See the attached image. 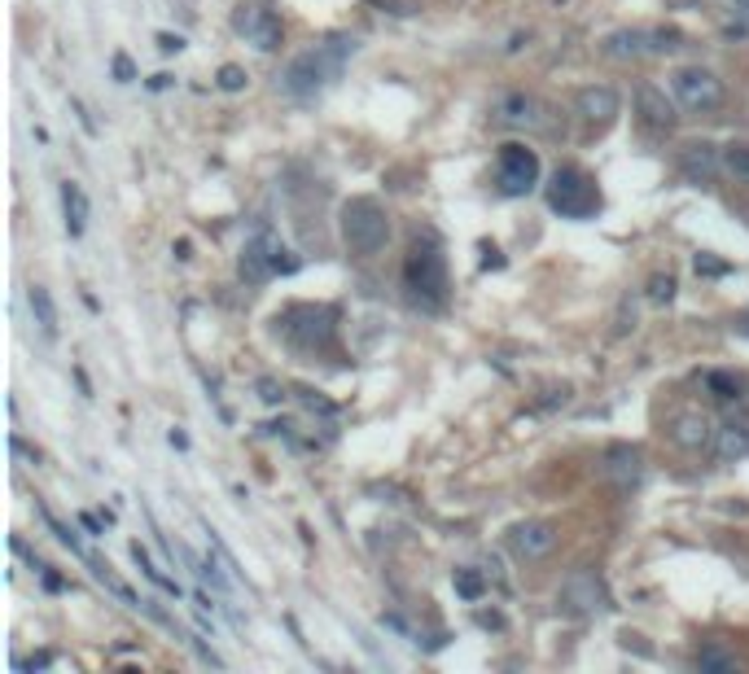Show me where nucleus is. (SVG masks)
Masks as SVG:
<instances>
[{
  "mask_svg": "<svg viewBox=\"0 0 749 674\" xmlns=\"http://www.w3.org/2000/svg\"><path fill=\"white\" fill-rule=\"evenodd\" d=\"M351 58H355V40L334 35V40H325V44H316V49L299 53V58L285 67V75H281V93L294 97V102H316L325 88H334V84L342 79V70H346Z\"/></svg>",
  "mask_w": 749,
  "mask_h": 674,
  "instance_id": "obj_1",
  "label": "nucleus"
},
{
  "mask_svg": "<svg viewBox=\"0 0 749 674\" xmlns=\"http://www.w3.org/2000/svg\"><path fill=\"white\" fill-rule=\"evenodd\" d=\"M404 285H408L412 303L425 306V311H439L447 303V259L434 233L416 236L408 263H404Z\"/></svg>",
  "mask_w": 749,
  "mask_h": 674,
  "instance_id": "obj_2",
  "label": "nucleus"
},
{
  "mask_svg": "<svg viewBox=\"0 0 749 674\" xmlns=\"http://www.w3.org/2000/svg\"><path fill=\"white\" fill-rule=\"evenodd\" d=\"M342 241H346L351 254H364V259L381 254L386 241H390V215L381 210V202L351 198V202L342 206Z\"/></svg>",
  "mask_w": 749,
  "mask_h": 674,
  "instance_id": "obj_3",
  "label": "nucleus"
},
{
  "mask_svg": "<svg viewBox=\"0 0 749 674\" xmlns=\"http://www.w3.org/2000/svg\"><path fill=\"white\" fill-rule=\"evenodd\" d=\"M290 271H299V254L281 241V233H272V228H259V233L245 241V250H241V280L263 285V280H272V276H290Z\"/></svg>",
  "mask_w": 749,
  "mask_h": 674,
  "instance_id": "obj_4",
  "label": "nucleus"
},
{
  "mask_svg": "<svg viewBox=\"0 0 749 674\" xmlns=\"http://www.w3.org/2000/svg\"><path fill=\"white\" fill-rule=\"evenodd\" d=\"M548 206L561 219H592L601 210V189L579 167H561L552 175V184H548Z\"/></svg>",
  "mask_w": 749,
  "mask_h": 674,
  "instance_id": "obj_5",
  "label": "nucleus"
},
{
  "mask_svg": "<svg viewBox=\"0 0 749 674\" xmlns=\"http://www.w3.org/2000/svg\"><path fill=\"white\" fill-rule=\"evenodd\" d=\"M334 311L329 306H294L285 311L276 324L285 329V337L299 346V350H329L334 346Z\"/></svg>",
  "mask_w": 749,
  "mask_h": 674,
  "instance_id": "obj_6",
  "label": "nucleus"
},
{
  "mask_svg": "<svg viewBox=\"0 0 749 674\" xmlns=\"http://www.w3.org/2000/svg\"><path fill=\"white\" fill-rule=\"evenodd\" d=\"M671 93H675V102H680L683 110L710 114V110L723 105V79L706 67H683L671 75Z\"/></svg>",
  "mask_w": 749,
  "mask_h": 674,
  "instance_id": "obj_7",
  "label": "nucleus"
},
{
  "mask_svg": "<svg viewBox=\"0 0 749 674\" xmlns=\"http://www.w3.org/2000/svg\"><path fill=\"white\" fill-rule=\"evenodd\" d=\"M495 180H500V193H509V198L531 193V189L539 184V154H535V149H526V145H517V140L500 145Z\"/></svg>",
  "mask_w": 749,
  "mask_h": 674,
  "instance_id": "obj_8",
  "label": "nucleus"
},
{
  "mask_svg": "<svg viewBox=\"0 0 749 674\" xmlns=\"http://www.w3.org/2000/svg\"><path fill=\"white\" fill-rule=\"evenodd\" d=\"M561 605L579 617H592V613H605L610 608V591L601 582L596 570H575L566 582H561Z\"/></svg>",
  "mask_w": 749,
  "mask_h": 674,
  "instance_id": "obj_9",
  "label": "nucleus"
},
{
  "mask_svg": "<svg viewBox=\"0 0 749 674\" xmlns=\"http://www.w3.org/2000/svg\"><path fill=\"white\" fill-rule=\"evenodd\" d=\"M233 31L245 40V44H254L259 53H272L281 49V18H276L272 9H263V4H241L237 13H233Z\"/></svg>",
  "mask_w": 749,
  "mask_h": 674,
  "instance_id": "obj_10",
  "label": "nucleus"
},
{
  "mask_svg": "<svg viewBox=\"0 0 749 674\" xmlns=\"http://www.w3.org/2000/svg\"><path fill=\"white\" fill-rule=\"evenodd\" d=\"M509 547L522 561H544L548 552L557 547V530L548 521H517L509 530Z\"/></svg>",
  "mask_w": 749,
  "mask_h": 674,
  "instance_id": "obj_11",
  "label": "nucleus"
},
{
  "mask_svg": "<svg viewBox=\"0 0 749 674\" xmlns=\"http://www.w3.org/2000/svg\"><path fill=\"white\" fill-rule=\"evenodd\" d=\"M605 477H610L618 491L640 486V477H645V456H640V447H627V442L610 447V451H605Z\"/></svg>",
  "mask_w": 749,
  "mask_h": 674,
  "instance_id": "obj_12",
  "label": "nucleus"
},
{
  "mask_svg": "<svg viewBox=\"0 0 749 674\" xmlns=\"http://www.w3.org/2000/svg\"><path fill=\"white\" fill-rule=\"evenodd\" d=\"M636 110H640V119H645L653 132H671V128L680 123L671 97H666L657 84H640V88H636Z\"/></svg>",
  "mask_w": 749,
  "mask_h": 674,
  "instance_id": "obj_13",
  "label": "nucleus"
},
{
  "mask_svg": "<svg viewBox=\"0 0 749 674\" xmlns=\"http://www.w3.org/2000/svg\"><path fill=\"white\" fill-rule=\"evenodd\" d=\"M605 53L618 58V62H631V58L657 53V40H653V31H645V27H622V31L605 35Z\"/></svg>",
  "mask_w": 749,
  "mask_h": 674,
  "instance_id": "obj_14",
  "label": "nucleus"
},
{
  "mask_svg": "<svg viewBox=\"0 0 749 674\" xmlns=\"http://www.w3.org/2000/svg\"><path fill=\"white\" fill-rule=\"evenodd\" d=\"M680 167L688 180H697V184H706V180H715V171L723 167V154H718L715 145H683L680 149Z\"/></svg>",
  "mask_w": 749,
  "mask_h": 674,
  "instance_id": "obj_15",
  "label": "nucleus"
},
{
  "mask_svg": "<svg viewBox=\"0 0 749 674\" xmlns=\"http://www.w3.org/2000/svg\"><path fill=\"white\" fill-rule=\"evenodd\" d=\"M715 451L718 460H741L749 456V416H727L715 430Z\"/></svg>",
  "mask_w": 749,
  "mask_h": 674,
  "instance_id": "obj_16",
  "label": "nucleus"
},
{
  "mask_svg": "<svg viewBox=\"0 0 749 674\" xmlns=\"http://www.w3.org/2000/svg\"><path fill=\"white\" fill-rule=\"evenodd\" d=\"M495 119L504 128H535L539 123V102L531 93H504L500 105H495Z\"/></svg>",
  "mask_w": 749,
  "mask_h": 674,
  "instance_id": "obj_17",
  "label": "nucleus"
},
{
  "mask_svg": "<svg viewBox=\"0 0 749 674\" xmlns=\"http://www.w3.org/2000/svg\"><path fill=\"white\" fill-rule=\"evenodd\" d=\"M575 105H579V114L587 119V123H610L613 114L622 110L618 93H613V88H605V84H601V88H596V84H592V88H583L579 97H575Z\"/></svg>",
  "mask_w": 749,
  "mask_h": 674,
  "instance_id": "obj_18",
  "label": "nucleus"
},
{
  "mask_svg": "<svg viewBox=\"0 0 749 674\" xmlns=\"http://www.w3.org/2000/svg\"><path fill=\"white\" fill-rule=\"evenodd\" d=\"M62 215H67V233L70 236H84L93 206H88V193H84L75 180H62Z\"/></svg>",
  "mask_w": 749,
  "mask_h": 674,
  "instance_id": "obj_19",
  "label": "nucleus"
},
{
  "mask_svg": "<svg viewBox=\"0 0 749 674\" xmlns=\"http://www.w3.org/2000/svg\"><path fill=\"white\" fill-rule=\"evenodd\" d=\"M671 434H675V442H680V447L697 451V447H706V442H710V421H706L701 412H683V416H675Z\"/></svg>",
  "mask_w": 749,
  "mask_h": 674,
  "instance_id": "obj_20",
  "label": "nucleus"
},
{
  "mask_svg": "<svg viewBox=\"0 0 749 674\" xmlns=\"http://www.w3.org/2000/svg\"><path fill=\"white\" fill-rule=\"evenodd\" d=\"M27 303H31V315H35V324H40V333L58 337V303H53V294H49L44 285H31V289H27Z\"/></svg>",
  "mask_w": 749,
  "mask_h": 674,
  "instance_id": "obj_21",
  "label": "nucleus"
},
{
  "mask_svg": "<svg viewBox=\"0 0 749 674\" xmlns=\"http://www.w3.org/2000/svg\"><path fill=\"white\" fill-rule=\"evenodd\" d=\"M692 666L706 674H736L741 670V661H736L732 652H723V648H701V652L692 657Z\"/></svg>",
  "mask_w": 749,
  "mask_h": 674,
  "instance_id": "obj_22",
  "label": "nucleus"
},
{
  "mask_svg": "<svg viewBox=\"0 0 749 674\" xmlns=\"http://www.w3.org/2000/svg\"><path fill=\"white\" fill-rule=\"evenodd\" d=\"M132 561H137V565H140V573H145V578H149L154 587H163L167 596H180V582H175V578H167V573L158 570V565L149 561V552H145L140 543H132Z\"/></svg>",
  "mask_w": 749,
  "mask_h": 674,
  "instance_id": "obj_23",
  "label": "nucleus"
},
{
  "mask_svg": "<svg viewBox=\"0 0 749 674\" xmlns=\"http://www.w3.org/2000/svg\"><path fill=\"white\" fill-rule=\"evenodd\" d=\"M706 386H710V395H715V399H727V404L745 395V381H741V377H732V372H710V377H706Z\"/></svg>",
  "mask_w": 749,
  "mask_h": 674,
  "instance_id": "obj_24",
  "label": "nucleus"
},
{
  "mask_svg": "<svg viewBox=\"0 0 749 674\" xmlns=\"http://www.w3.org/2000/svg\"><path fill=\"white\" fill-rule=\"evenodd\" d=\"M723 171H727L732 180L749 184V145H727V149H723Z\"/></svg>",
  "mask_w": 749,
  "mask_h": 674,
  "instance_id": "obj_25",
  "label": "nucleus"
},
{
  "mask_svg": "<svg viewBox=\"0 0 749 674\" xmlns=\"http://www.w3.org/2000/svg\"><path fill=\"white\" fill-rule=\"evenodd\" d=\"M723 9H727V35L736 40V35H749V0H718Z\"/></svg>",
  "mask_w": 749,
  "mask_h": 674,
  "instance_id": "obj_26",
  "label": "nucleus"
},
{
  "mask_svg": "<svg viewBox=\"0 0 749 674\" xmlns=\"http://www.w3.org/2000/svg\"><path fill=\"white\" fill-rule=\"evenodd\" d=\"M456 591L465 596V600H482V591H486V578L477 570H456Z\"/></svg>",
  "mask_w": 749,
  "mask_h": 674,
  "instance_id": "obj_27",
  "label": "nucleus"
},
{
  "mask_svg": "<svg viewBox=\"0 0 749 674\" xmlns=\"http://www.w3.org/2000/svg\"><path fill=\"white\" fill-rule=\"evenodd\" d=\"M219 88H224V93H241V88H245V70H241V67H224V70H219Z\"/></svg>",
  "mask_w": 749,
  "mask_h": 674,
  "instance_id": "obj_28",
  "label": "nucleus"
},
{
  "mask_svg": "<svg viewBox=\"0 0 749 674\" xmlns=\"http://www.w3.org/2000/svg\"><path fill=\"white\" fill-rule=\"evenodd\" d=\"M653 303H671V294H675V280L671 276H653Z\"/></svg>",
  "mask_w": 749,
  "mask_h": 674,
  "instance_id": "obj_29",
  "label": "nucleus"
},
{
  "mask_svg": "<svg viewBox=\"0 0 749 674\" xmlns=\"http://www.w3.org/2000/svg\"><path fill=\"white\" fill-rule=\"evenodd\" d=\"M114 75H119V84H132V79H137V70H132V62H128L123 53L114 58Z\"/></svg>",
  "mask_w": 749,
  "mask_h": 674,
  "instance_id": "obj_30",
  "label": "nucleus"
},
{
  "mask_svg": "<svg viewBox=\"0 0 749 674\" xmlns=\"http://www.w3.org/2000/svg\"><path fill=\"white\" fill-rule=\"evenodd\" d=\"M697 271H706V276H723V263H718V259H706V254H697Z\"/></svg>",
  "mask_w": 749,
  "mask_h": 674,
  "instance_id": "obj_31",
  "label": "nucleus"
},
{
  "mask_svg": "<svg viewBox=\"0 0 749 674\" xmlns=\"http://www.w3.org/2000/svg\"><path fill=\"white\" fill-rule=\"evenodd\" d=\"M158 49H163V53H180V49H184V40H180V35H158Z\"/></svg>",
  "mask_w": 749,
  "mask_h": 674,
  "instance_id": "obj_32",
  "label": "nucleus"
},
{
  "mask_svg": "<svg viewBox=\"0 0 749 674\" xmlns=\"http://www.w3.org/2000/svg\"><path fill=\"white\" fill-rule=\"evenodd\" d=\"M477 626H504L500 613H477Z\"/></svg>",
  "mask_w": 749,
  "mask_h": 674,
  "instance_id": "obj_33",
  "label": "nucleus"
},
{
  "mask_svg": "<svg viewBox=\"0 0 749 674\" xmlns=\"http://www.w3.org/2000/svg\"><path fill=\"white\" fill-rule=\"evenodd\" d=\"M259 390H263V404H276V399H281V390H276L272 381H263V386H259Z\"/></svg>",
  "mask_w": 749,
  "mask_h": 674,
  "instance_id": "obj_34",
  "label": "nucleus"
},
{
  "mask_svg": "<svg viewBox=\"0 0 749 674\" xmlns=\"http://www.w3.org/2000/svg\"><path fill=\"white\" fill-rule=\"evenodd\" d=\"M482 268H504V259H500L495 250H486V259H482Z\"/></svg>",
  "mask_w": 749,
  "mask_h": 674,
  "instance_id": "obj_35",
  "label": "nucleus"
},
{
  "mask_svg": "<svg viewBox=\"0 0 749 674\" xmlns=\"http://www.w3.org/2000/svg\"><path fill=\"white\" fill-rule=\"evenodd\" d=\"M741 333H749V311H745V315H741Z\"/></svg>",
  "mask_w": 749,
  "mask_h": 674,
  "instance_id": "obj_36",
  "label": "nucleus"
}]
</instances>
